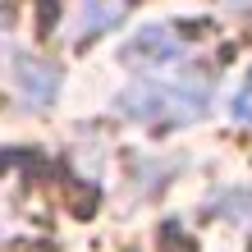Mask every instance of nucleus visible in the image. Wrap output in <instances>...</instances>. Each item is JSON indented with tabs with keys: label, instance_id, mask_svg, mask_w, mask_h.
<instances>
[{
	"label": "nucleus",
	"instance_id": "nucleus-1",
	"mask_svg": "<svg viewBox=\"0 0 252 252\" xmlns=\"http://www.w3.org/2000/svg\"><path fill=\"white\" fill-rule=\"evenodd\" d=\"M128 55H142L147 64H160V60H174V55H179V41L165 37V28H152L142 41H133V46H128Z\"/></svg>",
	"mask_w": 252,
	"mask_h": 252
}]
</instances>
